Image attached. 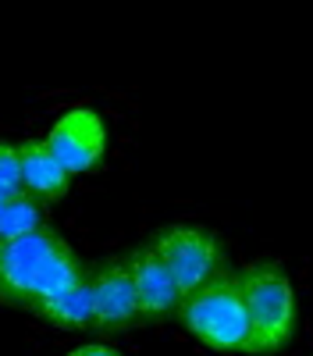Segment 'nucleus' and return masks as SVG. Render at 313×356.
<instances>
[{"instance_id": "1", "label": "nucleus", "mask_w": 313, "mask_h": 356, "mask_svg": "<svg viewBox=\"0 0 313 356\" xmlns=\"http://www.w3.org/2000/svg\"><path fill=\"white\" fill-rule=\"evenodd\" d=\"M178 317L189 328V335L199 339L203 346L228 353V356H249L253 324H249V310L242 300L239 275L224 271V275L210 278L207 285L185 292Z\"/></svg>"}, {"instance_id": "2", "label": "nucleus", "mask_w": 313, "mask_h": 356, "mask_svg": "<svg viewBox=\"0 0 313 356\" xmlns=\"http://www.w3.org/2000/svg\"><path fill=\"white\" fill-rule=\"evenodd\" d=\"M239 285H242V300H246L249 324H253L249 356L281 353L292 342L296 324H299L296 289H292L289 275L274 260H256L239 275Z\"/></svg>"}, {"instance_id": "3", "label": "nucleus", "mask_w": 313, "mask_h": 356, "mask_svg": "<svg viewBox=\"0 0 313 356\" xmlns=\"http://www.w3.org/2000/svg\"><path fill=\"white\" fill-rule=\"evenodd\" d=\"M150 246L171 267L182 296L224 275V264H228L221 235H214L203 225H167L150 239Z\"/></svg>"}, {"instance_id": "4", "label": "nucleus", "mask_w": 313, "mask_h": 356, "mask_svg": "<svg viewBox=\"0 0 313 356\" xmlns=\"http://www.w3.org/2000/svg\"><path fill=\"white\" fill-rule=\"evenodd\" d=\"M61 243L65 239L53 228H40L33 235H22V239L4 243V253H0V303L33 310L43 271H46V264L53 260Z\"/></svg>"}, {"instance_id": "5", "label": "nucleus", "mask_w": 313, "mask_h": 356, "mask_svg": "<svg viewBox=\"0 0 313 356\" xmlns=\"http://www.w3.org/2000/svg\"><path fill=\"white\" fill-rule=\"evenodd\" d=\"M50 154L61 161L68 175H85L103 164L107 154V125L103 118L90 107H71L57 118V125L46 136Z\"/></svg>"}, {"instance_id": "6", "label": "nucleus", "mask_w": 313, "mask_h": 356, "mask_svg": "<svg viewBox=\"0 0 313 356\" xmlns=\"http://www.w3.org/2000/svg\"><path fill=\"white\" fill-rule=\"evenodd\" d=\"M128 271H132V285H135V296H139V324L150 328V324H164L171 314H178L182 307V289L171 275V267L160 260V253L142 243L135 246L128 257Z\"/></svg>"}, {"instance_id": "7", "label": "nucleus", "mask_w": 313, "mask_h": 356, "mask_svg": "<svg viewBox=\"0 0 313 356\" xmlns=\"http://www.w3.org/2000/svg\"><path fill=\"white\" fill-rule=\"evenodd\" d=\"M139 324V296L125 260H107L93 271V328L121 335Z\"/></svg>"}, {"instance_id": "8", "label": "nucleus", "mask_w": 313, "mask_h": 356, "mask_svg": "<svg viewBox=\"0 0 313 356\" xmlns=\"http://www.w3.org/2000/svg\"><path fill=\"white\" fill-rule=\"evenodd\" d=\"M18 157H22V178H25V193H33L36 200H61L68 193V171L61 168L50 154L46 139H25L18 146Z\"/></svg>"}, {"instance_id": "9", "label": "nucleus", "mask_w": 313, "mask_h": 356, "mask_svg": "<svg viewBox=\"0 0 313 356\" xmlns=\"http://www.w3.org/2000/svg\"><path fill=\"white\" fill-rule=\"evenodd\" d=\"M36 314H43L50 324H57L65 332H90L93 328V278L82 275L68 292L40 303Z\"/></svg>"}, {"instance_id": "10", "label": "nucleus", "mask_w": 313, "mask_h": 356, "mask_svg": "<svg viewBox=\"0 0 313 356\" xmlns=\"http://www.w3.org/2000/svg\"><path fill=\"white\" fill-rule=\"evenodd\" d=\"M40 228H46L43 200H36L33 193H18L4 203V211H0V243L22 239V235H33Z\"/></svg>"}, {"instance_id": "11", "label": "nucleus", "mask_w": 313, "mask_h": 356, "mask_svg": "<svg viewBox=\"0 0 313 356\" xmlns=\"http://www.w3.org/2000/svg\"><path fill=\"white\" fill-rule=\"evenodd\" d=\"M0 193H4V196H18V193H25L18 146H8V143H0Z\"/></svg>"}, {"instance_id": "12", "label": "nucleus", "mask_w": 313, "mask_h": 356, "mask_svg": "<svg viewBox=\"0 0 313 356\" xmlns=\"http://www.w3.org/2000/svg\"><path fill=\"white\" fill-rule=\"evenodd\" d=\"M68 356H121L114 346H100V342H93V346H78V349H71Z\"/></svg>"}, {"instance_id": "13", "label": "nucleus", "mask_w": 313, "mask_h": 356, "mask_svg": "<svg viewBox=\"0 0 313 356\" xmlns=\"http://www.w3.org/2000/svg\"><path fill=\"white\" fill-rule=\"evenodd\" d=\"M8 200H11V196H4V193H0V211H4V203H8Z\"/></svg>"}, {"instance_id": "14", "label": "nucleus", "mask_w": 313, "mask_h": 356, "mask_svg": "<svg viewBox=\"0 0 313 356\" xmlns=\"http://www.w3.org/2000/svg\"><path fill=\"white\" fill-rule=\"evenodd\" d=\"M0 253H4V243H0Z\"/></svg>"}]
</instances>
